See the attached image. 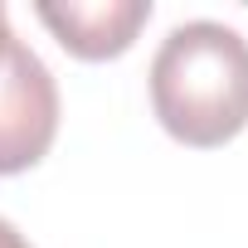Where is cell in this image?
<instances>
[{
  "instance_id": "cell-4",
  "label": "cell",
  "mask_w": 248,
  "mask_h": 248,
  "mask_svg": "<svg viewBox=\"0 0 248 248\" xmlns=\"http://www.w3.org/2000/svg\"><path fill=\"white\" fill-rule=\"evenodd\" d=\"M0 248H30V238H25L10 219H0Z\"/></svg>"
},
{
  "instance_id": "cell-2",
  "label": "cell",
  "mask_w": 248,
  "mask_h": 248,
  "mask_svg": "<svg viewBox=\"0 0 248 248\" xmlns=\"http://www.w3.org/2000/svg\"><path fill=\"white\" fill-rule=\"evenodd\" d=\"M59 137V83L44 59L15 39L0 5V175H20L49 156Z\"/></svg>"
},
{
  "instance_id": "cell-3",
  "label": "cell",
  "mask_w": 248,
  "mask_h": 248,
  "mask_svg": "<svg viewBox=\"0 0 248 248\" xmlns=\"http://www.w3.org/2000/svg\"><path fill=\"white\" fill-rule=\"evenodd\" d=\"M34 15L54 30V39L73 59L102 63L132 49L137 30L151 20V0H63V5L39 0Z\"/></svg>"
},
{
  "instance_id": "cell-1",
  "label": "cell",
  "mask_w": 248,
  "mask_h": 248,
  "mask_svg": "<svg viewBox=\"0 0 248 248\" xmlns=\"http://www.w3.org/2000/svg\"><path fill=\"white\" fill-rule=\"evenodd\" d=\"M151 112L195 151L233 141L248 127V39L219 20L175 25L151 59Z\"/></svg>"
}]
</instances>
